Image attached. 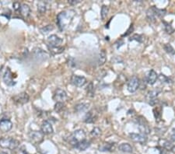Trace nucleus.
Returning <instances> with one entry per match:
<instances>
[{"mask_svg": "<svg viewBox=\"0 0 175 154\" xmlns=\"http://www.w3.org/2000/svg\"><path fill=\"white\" fill-rule=\"evenodd\" d=\"M76 12L74 10H68V11H63L59 13L57 16V25L61 30H63L65 27H68L72 19L75 16Z\"/></svg>", "mask_w": 175, "mask_h": 154, "instance_id": "f257e3e1", "label": "nucleus"}, {"mask_svg": "<svg viewBox=\"0 0 175 154\" xmlns=\"http://www.w3.org/2000/svg\"><path fill=\"white\" fill-rule=\"evenodd\" d=\"M86 139V133L83 129H77L70 134L69 136L66 139L67 142L72 146Z\"/></svg>", "mask_w": 175, "mask_h": 154, "instance_id": "f03ea898", "label": "nucleus"}, {"mask_svg": "<svg viewBox=\"0 0 175 154\" xmlns=\"http://www.w3.org/2000/svg\"><path fill=\"white\" fill-rule=\"evenodd\" d=\"M165 10H160L156 7H152L147 11V16L150 21L154 22L156 18H163L166 15Z\"/></svg>", "mask_w": 175, "mask_h": 154, "instance_id": "7ed1b4c3", "label": "nucleus"}, {"mask_svg": "<svg viewBox=\"0 0 175 154\" xmlns=\"http://www.w3.org/2000/svg\"><path fill=\"white\" fill-rule=\"evenodd\" d=\"M20 142L11 137L0 139V147L3 149H9L10 150L16 149L19 146Z\"/></svg>", "mask_w": 175, "mask_h": 154, "instance_id": "20e7f679", "label": "nucleus"}, {"mask_svg": "<svg viewBox=\"0 0 175 154\" xmlns=\"http://www.w3.org/2000/svg\"><path fill=\"white\" fill-rule=\"evenodd\" d=\"M30 140L34 144H39L44 140L45 134L42 131H31L28 134Z\"/></svg>", "mask_w": 175, "mask_h": 154, "instance_id": "39448f33", "label": "nucleus"}, {"mask_svg": "<svg viewBox=\"0 0 175 154\" xmlns=\"http://www.w3.org/2000/svg\"><path fill=\"white\" fill-rule=\"evenodd\" d=\"M140 86L139 79L137 76H134L129 80L127 84V89L130 93H135Z\"/></svg>", "mask_w": 175, "mask_h": 154, "instance_id": "423d86ee", "label": "nucleus"}, {"mask_svg": "<svg viewBox=\"0 0 175 154\" xmlns=\"http://www.w3.org/2000/svg\"><path fill=\"white\" fill-rule=\"evenodd\" d=\"M48 45L50 46L51 48H59L60 45L62 43V39L60 38L59 37H58L57 35L52 34L51 36L48 37V40H47Z\"/></svg>", "mask_w": 175, "mask_h": 154, "instance_id": "0eeeda50", "label": "nucleus"}, {"mask_svg": "<svg viewBox=\"0 0 175 154\" xmlns=\"http://www.w3.org/2000/svg\"><path fill=\"white\" fill-rule=\"evenodd\" d=\"M67 96L66 92H65L64 90L60 89V88H58L55 90L54 93V95H53V100H55L57 102H61V103H63L65 100H67Z\"/></svg>", "mask_w": 175, "mask_h": 154, "instance_id": "6e6552de", "label": "nucleus"}, {"mask_svg": "<svg viewBox=\"0 0 175 154\" xmlns=\"http://www.w3.org/2000/svg\"><path fill=\"white\" fill-rule=\"evenodd\" d=\"M129 137L133 142L140 143L142 145L145 144L147 141V135L143 133H130Z\"/></svg>", "mask_w": 175, "mask_h": 154, "instance_id": "1a4fd4ad", "label": "nucleus"}, {"mask_svg": "<svg viewBox=\"0 0 175 154\" xmlns=\"http://www.w3.org/2000/svg\"><path fill=\"white\" fill-rule=\"evenodd\" d=\"M86 79L84 76H77V75H72L71 77V83L72 85L77 87H82L86 83Z\"/></svg>", "mask_w": 175, "mask_h": 154, "instance_id": "9d476101", "label": "nucleus"}, {"mask_svg": "<svg viewBox=\"0 0 175 154\" xmlns=\"http://www.w3.org/2000/svg\"><path fill=\"white\" fill-rule=\"evenodd\" d=\"M3 82L5 83L6 85L9 86H13L16 85V82L13 80V73H12L11 70L10 68H7L6 70L5 73L3 75Z\"/></svg>", "mask_w": 175, "mask_h": 154, "instance_id": "9b49d317", "label": "nucleus"}, {"mask_svg": "<svg viewBox=\"0 0 175 154\" xmlns=\"http://www.w3.org/2000/svg\"><path fill=\"white\" fill-rule=\"evenodd\" d=\"M13 100L16 104L23 105L27 103L29 101V96L27 93H21L13 97Z\"/></svg>", "mask_w": 175, "mask_h": 154, "instance_id": "f8f14e48", "label": "nucleus"}, {"mask_svg": "<svg viewBox=\"0 0 175 154\" xmlns=\"http://www.w3.org/2000/svg\"><path fill=\"white\" fill-rule=\"evenodd\" d=\"M158 79V75L155 70L151 69L147 73V74L145 76L146 83H148L149 85H153L156 82Z\"/></svg>", "mask_w": 175, "mask_h": 154, "instance_id": "ddd939ff", "label": "nucleus"}, {"mask_svg": "<svg viewBox=\"0 0 175 154\" xmlns=\"http://www.w3.org/2000/svg\"><path fill=\"white\" fill-rule=\"evenodd\" d=\"M160 94L159 90H153L150 91V92L147 94V102L150 103V105H154L155 103L157 102V97Z\"/></svg>", "mask_w": 175, "mask_h": 154, "instance_id": "4468645a", "label": "nucleus"}, {"mask_svg": "<svg viewBox=\"0 0 175 154\" xmlns=\"http://www.w3.org/2000/svg\"><path fill=\"white\" fill-rule=\"evenodd\" d=\"M13 128V123L9 119L0 120V131L2 132H8Z\"/></svg>", "mask_w": 175, "mask_h": 154, "instance_id": "2eb2a0df", "label": "nucleus"}, {"mask_svg": "<svg viewBox=\"0 0 175 154\" xmlns=\"http://www.w3.org/2000/svg\"><path fill=\"white\" fill-rule=\"evenodd\" d=\"M141 118L142 119H138V125L139 126V129L141 131V133L147 135V134L150 132V129L149 128L148 123L146 121L145 118H142V117H141Z\"/></svg>", "mask_w": 175, "mask_h": 154, "instance_id": "dca6fc26", "label": "nucleus"}, {"mask_svg": "<svg viewBox=\"0 0 175 154\" xmlns=\"http://www.w3.org/2000/svg\"><path fill=\"white\" fill-rule=\"evenodd\" d=\"M42 132H43L45 135H50V134H52L54 132V129H53L52 125H51V123L48 121H43L42 125Z\"/></svg>", "mask_w": 175, "mask_h": 154, "instance_id": "f3484780", "label": "nucleus"}, {"mask_svg": "<svg viewBox=\"0 0 175 154\" xmlns=\"http://www.w3.org/2000/svg\"><path fill=\"white\" fill-rule=\"evenodd\" d=\"M114 149H115V143H103L98 147L99 151L100 152H112Z\"/></svg>", "mask_w": 175, "mask_h": 154, "instance_id": "a211bd4d", "label": "nucleus"}, {"mask_svg": "<svg viewBox=\"0 0 175 154\" xmlns=\"http://www.w3.org/2000/svg\"><path fill=\"white\" fill-rule=\"evenodd\" d=\"M97 118V115L94 111H90L86 113V116L84 118V121L86 123H94Z\"/></svg>", "mask_w": 175, "mask_h": 154, "instance_id": "6ab92c4d", "label": "nucleus"}, {"mask_svg": "<svg viewBox=\"0 0 175 154\" xmlns=\"http://www.w3.org/2000/svg\"><path fill=\"white\" fill-rule=\"evenodd\" d=\"M90 146V142L85 139L83 140V141L80 142V143H77V145L74 146V147L80 151H85L86 149H87Z\"/></svg>", "mask_w": 175, "mask_h": 154, "instance_id": "aec40b11", "label": "nucleus"}, {"mask_svg": "<svg viewBox=\"0 0 175 154\" xmlns=\"http://www.w3.org/2000/svg\"><path fill=\"white\" fill-rule=\"evenodd\" d=\"M20 13L22 16H24V17H28L30 16V8L27 4H21L20 9Z\"/></svg>", "mask_w": 175, "mask_h": 154, "instance_id": "412c9836", "label": "nucleus"}, {"mask_svg": "<svg viewBox=\"0 0 175 154\" xmlns=\"http://www.w3.org/2000/svg\"><path fill=\"white\" fill-rule=\"evenodd\" d=\"M118 149L120 151H121V152H128V153H130V152H132V146L130 144H129V143H121L118 146Z\"/></svg>", "mask_w": 175, "mask_h": 154, "instance_id": "4be33fe9", "label": "nucleus"}, {"mask_svg": "<svg viewBox=\"0 0 175 154\" xmlns=\"http://www.w3.org/2000/svg\"><path fill=\"white\" fill-rule=\"evenodd\" d=\"M89 108V104L86 103H78L75 106V110L77 112L81 113V112H85Z\"/></svg>", "mask_w": 175, "mask_h": 154, "instance_id": "5701e85b", "label": "nucleus"}, {"mask_svg": "<svg viewBox=\"0 0 175 154\" xmlns=\"http://www.w3.org/2000/svg\"><path fill=\"white\" fill-rule=\"evenodd\" d=\"M162 22L163 24H164V30L167 32V33H168V34H172V33L175 31L173 27H172L171 23H167L164 20H162Z\"/></svg>", "mask_w": 175, "mask_h": 154, "instance_id": "b1692460", "label": "nucleus"}, {"mask_svg": "<svg viewBox=\"0 0 175 154\" xmlns=\"http://www.w3.org/2000/svg\"><path fill=\"white\" fill-rule=\"evenodd\" d=\"M106 53L103 50H102L100 51V55H99V58H98V64L99 65H103V64L105 63L106 62Z\"/></svg>", "mask_w": 175, "mask_h": 154, "instance_id": "393cba45", "label": "nucleus"}, {"mask_svg": "<svg viewBox=\"0 0 175 154\" xmlns=\"http://www.w3.org/2000/svg\"><path fill=\"white\" fill-rule=\"evenodd\" d=\"M108 11H109V9L107 6L106 5L102 6L101 11H100V16H101L102 20L106 19V17L107 16V14H108Z\"/></svg>", "mask_w": 175, "mask_h": 154, "instance_id": "a878e982", "label": "nucleus"}, {"mask_svg": "<svg viewBox=\"0 0 175 154\" xmlns=\"http://www.w3.org/2000/svg\"><path fill=\"white\" fill-rule=\"evenodd\" d=\"M162 142V146L164 148V149H167V150H172V149L174 148V146L170 142L167 141V140H160Z\"/></svg>", "mask_w": 175, "mask_h": 154, "instance_id": "bb28decb", "label": "nucleus"}, {"mask_svg": "<svg viewBox=\"0 0 175 154\" xmlns=\"http://www.w3.org/2000/svg\"><path fill=\"white\" fill-rule=\"evenodd\" d=\"M34 54L36 57H38L39 59H45V57H48V54L45 51H44L42 49H37V51H34Z\"/></svg>", "mask_w": 175, "mask_h": 154, "instance_id": "cd10ccee", "label": "nucleus"}, {"mask_svg": "<svg viewBox=\"0 0 175 154\" xmlns=\"http://www.w3.org/2000/svg\"><path fill=\"white\" fill-rule=\"evenodd\" d=\"M164 50H165L166 52L168 53V54H170V55L175 54L174 49H173V47L170 45V44H166V45L164 46Z\"/></svg>", "mask_w": 175, "mask_h": 154, "instance_id": "c85d7f7f", "label": "nucleus"}, {"mask_svg": "<svg viewBox=\"0 0 175 154\" xmlns=\"http://www.w3.org/2000/svg\"><path fill=\"white\" fill-rule=\"evenodd\" d=\"M100 134H101V130H100V129H99V128L97 127H95L94 129H93L92 131L90 132L91 136L94 137V138L99 137L100 135Z\"/></svg>", "mask_w": 175, "mask_h": 154, "instance_id": "c756f323", "label": "nucleus"}, {"mask_svg": "<svg viewBox=\"0 0 175 154\" xmlns=\"http://www.w3.org/2000/svg\"><path fill=\"white\" fill-rule=\"evenodd\" d=\"M159 80H160L161 81V83H172V80H170V78H168L167 76H166L165 75H164V74H160L159 76Z\"/></svg>", "mask_w": 175, "mask_h": 154, "instance_id": "7c9ffc66", "label": "nucleus"}, {"mask_svg": "<svg viewBox=\"0 0 175 154\" xmlns=\"http://www.w3.org/2000/svg\"><path fill=\"white\" fill-rule=\"evenodd\" d=\"M64 104L63 103H61V102H57V103H55V111H56V112L59 113L61 112V111H62V110L64 109Z\"/></svg>", "mask_w": 175, "mask_h": 154, "instance_id": "2f4dec72", "label": "nucleus"}, {"mask_svg": "<svg viewBox=\"0 0 175 154\" xmlns=\"http://www.w3.org/2000/svg\"><path fill=\"white\" fill-rule=\"evenodd\" d=\"M132 41H136V42L141 43V42H142V36L139 34H134L133 36L129 39V42H132Z\"/></svg>", "mask_w": 175, "mask_h": 154, "instance_id": "473e14b6", "label": "nucleus"}, {"mask_svg": "<svg viewBox=\"0 0 175 154\" xmlns=\"http://www.w3.org/2000/svg\"><path fill=\"white\" fill-rule=\"evenodd\" d=\"M88 89H87V95L90 96V97H94V87H93V83H90V85L88 86Z\"/></svg>", "mask_w": 175, "mask_h": 154, "instance_id": "72a5a7b5", "label": "nucleus"}, {"mask_svg": "<svg viewBox=\"0 0 175 154\" xmlns=\"http://www.w3.org/2000/svg\"><path fill=\"white\" fill-rule=\"evenodd\" d=\"M38 11L40 12V13H45V10H46V7H45V3L44 2H40V3L38 4Z\"/></svg>", "mask_w": 175, "mask_h": 154, "instance_id": "f704fd0d", "label": "nucleus"}, {"mask_svg": "<svg viewBox=\"0 0 175 154\" xmlns=\"http://www.w3.org/2000/svg\"><path fill=\"white\" fill-rule=\"evenodd\" d=\"M53 28H54V27H53L52 25H48V26H46V27H44V28H42V31H44L43 33H48V32H49L51 30H53Z\"/></svg>", "mask_w": 175, "mask_h": 154, "instance_id": "c9c22d12", "label": "nucleus"}, {"mask_svg": "<svg viewBox=\"0 0 175 154\" xmlns=\"http://www.w3.org/2000/svg\"><path fill=\"white\" fill-rule=\"evenodd\" d=\"M20 7H21V4L20 3V2H16L13 3V9H14L16 11H19L20 9Z\"/></svg>", "mask_w": 175, "mask_h": 154, "instance_id": "e433bc0d", "label": "nucleus"}, {"mask_svg": "<svg viewBox=\"0 0 175 154\" xmlns=\"http://www.w3.org/2000/svg\"><path fill=\"white\" fill-rule=\"evenodd\" d=\"M132 31H133V25H131L130 27L129 28V30H127V32H126L125 34L122 35V37H125V36H128L129 34H130L131 33H132Z\"/></svg>", "mask_w": 175, "mask_h": 154, "instance_id": "4c0bfd02", "label": "nucleus"}, {"mask_svg": "<svg viewBox=\"0 0 175 154\" xmlns=\"http://www.w3.org/2000/svg\"><path fill=\"white\" fill-rule=\"evenodd\" d=\"M172 141H175V128H173L171 131V135H170Z\"/></svg>", "mask_w": 175, "mask_h": 154, "instance_id": "58836bf2", "label": "nucleus"}, {"mask_svg": "<svg viewBox=\"0 0 175 154\" xmlns=\"http://www.w3.org/2000/svg\"><path fill=\"white\" fill-rule=\"evenodd\" d=\"M80 1H76V0H68V3L71 5H77V3H80Z\"/></svg>", "mask_w": 175, "mask_h": 154, "instance_id": "ea45409f", "label": "nucleus"}, {"mask_svg": "<svg viewBox=\"0 0 175 154\" xmlns=\"http://www.w3.org/2000/svg\"><path fill=\"white\" fill-rule=\"evenodd\" d=\"M0 154H7V152H0Z\"/></svg>", "mask_w": 175, "mask_h": 154, "instance_id": "a19ab883", "label": "nucleus"}]
</instances>
